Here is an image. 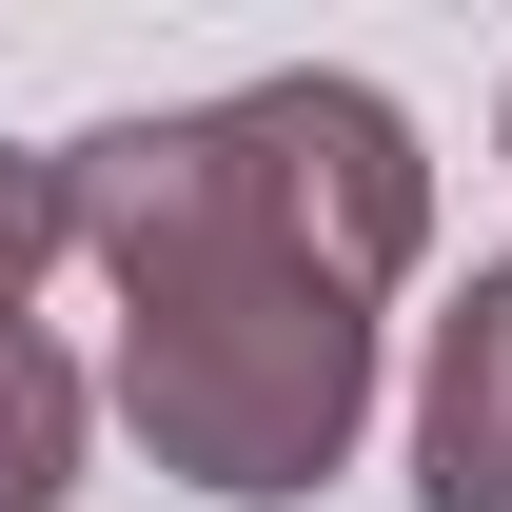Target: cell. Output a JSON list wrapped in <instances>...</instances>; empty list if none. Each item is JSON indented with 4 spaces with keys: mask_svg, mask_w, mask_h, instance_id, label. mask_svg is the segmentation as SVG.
Listing matches in <instances>:
<instances>
[{
    "mask_svg": "<svg viewBox=\"0 0 512 512\" xmlns=\"http://www.w3.org/2000/svg\"><path fill=\"white\" fill-rule=\"evenodd\" d=\"M79 434H99L79 355H60V335H0V512H60L79 493Z\"/></svg>",
    "mask_w": 512,
    "mask_h": 512,
    "instance_id": "3",
    "label": "cell"
},
{
    "mask_svg": "<svg viewBox=\"0 0 512 512\" xmlns=\"http://www.w3.org/2000/svg\"><path fill=\"white\" fill-rule=\"evenodd\" d=\"M119 276V414L158 473L296 512L375 434V296L434 237V158L375 79H237L197 119H99L60 158Z\"/></svg>",
    "mask_w": 512,
    "mask_h": 512,
    "instance_id": "1",
    "label": "cell"
},
{
    "mask_svg": "<svg viewBox=\"0 0 512 512\" xmlns=\"http://www.w3.org/2000/svg\"><path fill=\"white\" fill-rule=\"evenodd\" d=\"M414 512H512V256L434 316V375H414Z\"/></svg>",
    "mask_w": 512,
    "mask_h": 512,
    "instance_id": "2",
    "label": "cell"
},
{
    "mask_svg": "<svg viewBox=\"0 0 512 512\" xmlns=\"http://www.w3.org/2000/svg\"><path fill=\"white\" fill-rule=\"evenodd\" d=\"M79 256V197H60V158H0V335H20V296Z\"/></svg>",
    "mask_w": 512,
    "mask_h": 512,
    "instance_id": "4",
    "label": "cell"
}]
</instances>
